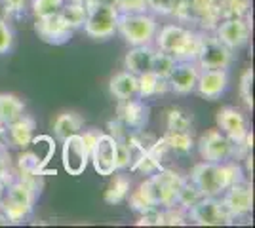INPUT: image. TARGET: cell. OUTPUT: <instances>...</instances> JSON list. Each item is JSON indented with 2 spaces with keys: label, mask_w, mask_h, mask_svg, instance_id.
<instances>
[{
  "label": "cell",
  "mask_w": 255,
  "mask_h": 228,
  "mask_svg": "<svg viewBox=\"0 0 255 228\" xmlns=\"http://www.w3.org/2000/svg\"><path fill=\"white\" fill-rule=\"evenodd\" d=\"M187 179H183L179 173L171 169H162L150 173L149 179H145L139 188L131 194V207L135 211H145L149 207H175L177 206V196L181 186L185 185Z\"/></svg>",
  "instance_id": "cell-1"
},
{
  "label": "cell",
  "mask_w": 255,
  "mask_h": 228,
  "mask_svg": "<svg viewBox=\"0 0 255 228\" xmlns=\"http://www.w3.org/2000/svg\"><path fill=\"white\" fill-rule=\"evenodd\" d=\"M244 179L238 163L200 162L192 167L191 181L200 196H221L229 186Z\"/></svg>",
  "instance_id": "cell-2"
},
{
  "label": "cell",
  "mask_w": 255,
  "mask_h": 228,
  "mask_svg": "<svg viewBox=\"0 0 255 228\" xmlns=\"http://www.w3.org/2000/svg\"><path fill=\"white\" fill-rule=\"evenodd\" d=\"M158 52L173 55L177 61H196L202 46V36L183 25H166L154 36Z\"/></svg>",
  "instance_id": "cell-3"
},
{
  "label": "cell",
  "mask_w": 255,
  "mask_h": 228,
  "mask_svg": "<svg viewBox=\"0 0 255 228\" xmlns=\"http://www.w3.org/2000/svg\"><path fill=\"white\" fill-rule=\"evenodd\" d=\"M117 33L129 46H150L158 33V23L154 15L147 11L141 13H118Z\"/></svg>",
  "instance_id": "cell-4"
},
{
  "label": "cell",
  "mask_w": 255,
  "mask_h": 228,
  "mask_svg": "<svg viewBox=\"0 0 255 228\" xmlns=\"http://www.w3.org/2000/svg\"><path fill=\"white\" fill-rule=\"evenodd\" d=\"M32 206H34V186L29 181H15L11 183L6 192H4V200H2V213L8 217L10 225L21 223L32 213Z\"/></svg>",
  "instance_id": "cell-5"
},
{
  "label": "cell",
  "mask_w": 255,
  "mask_h": 228,
  "mask_svg": "<svg viewBox=\"0 0 255 228\" xmlns=\"http://www.w3.org/2000/svg\"><path fill=\"white\" fill-rule=\"evenodd\" d=\"M118 10L105 2H94L88 6L84 19V31L94 40H109L117 34Z\"/></svg>",
  "instance_id": "cell-6"
},
{
  "label": "cell",
  "mask_w": 255,
  "mask_h": 228,
  "mask_svg": "<svg viewBox=\"0 0 255 228\" xmlns=\"http://www.w3.org/2000/svg\"><path fill=\"white\" fill-rule=\"evenodd\" d=\"M187 219L198 227H221L233 223V217L219 196H200L187 207Z\"/></svg>",
  "instance_id": "cell-7"
},
{
  "label": "cell",
  "mask_w": 255,
  "mask_h": 228,
  "mask_svg": "<svg viewBox=\"0 0 255 228\" xmlns=\"http://www.w3.org/2000/svg\"><path fill=\"white\" fill-rule=\"evenodd\" d=\"M90 162L96 173L111 177L117 171V137L111 133H97L96 141L90 147Z\"/></svg>",
  "instance_id": "cell-8"
},
{
  "label": "cell",
  "mask_w": 255,
  "mask_h": 228,
  "mask_svg": "<svg viewBox=\"0 0 255 228\" xmlns=\"http://www.w3.org/2000/svg\"><path fill=\"white\" fill-rule=\"evenodd\" d=\"M61 143H63V151H61L63 169L73 177L82 175L90 163V147L84 141L82 133H75Z\"/></svg>",
  "instance_id": "cell-9"
},
{
  "label": "cell",
  "mask_w": 255,
  "mask_h": 228,
  "mask_svg": "<svg viewBox=\"0 0 255 228\" xmlns=\"http://www.w3.org/2000/svg\"><path fill=\"white\" fill-rule=\"evenodd\" d=\"M234 149L236 145L219 130H208L198 139V151L204 162H227L229 158H233Z\"/></svg>",
  "instance_id": "cell-10"
},
{
  "label": "cell",
  "mask_w": 255,
  "mask_h": 228,
  "mask_svg": "<svg viewBox=\"0 0 255 228\" xmlns=\"http://www.w3.org/2000/svg\"><path fill=\"white\" fill-rule=\"evenodd\" d=\"M221 202L233 219L244 217L254 207V188L244 179H240L221 194Z\"/></svg>",
  "instance_id": "cell-11"
},
{
  "label": "cell",
  "mask_w": 255,
  "mask_h": 228,
  "mask_svg": "<svg viewBox=\"0 0 255 228\" xmlns=\"http://www.w3.org/2000/svg\"><path fill=\"white\" fill-rule=\"evenodd\" d=\"M34 31L38 33V36L42 38L44 42L53 44V46H61V44H67L73 36V29L67 25L63 17L57 13L53 15H46V17H36V23H34Z\"/></svg>",
  "instance_id": "cell-12"
},
{
  "label": "cell",
  "mask_w": 255,
  "mask_h": 228,
  "mask_svg": "<svg viewBox=\"0 0 255 228\" xmlns=\"http://www.w3.org/2000/svg\"><path fill=\"white\" fill-rule=\"evenodd\" d=\"M233 63V50L217 38H204L200 52L196 55V65L200 69H229Z\"/></svg>",
  "instance_id": "cell-13"
},
{
  "label": "cell",
  "mask_w": 255,
  "mask_h": 228,
  "mask_svg": "<svg viewBox=\"0 0 255 228\" xmlns=\"http://www.w3.org/2000/svg\"><path fill=\"white\" fill-rule=\"evenodd\" d=\"M200 67L196 61H177L173 71L168 76V89H171L177 95H189L196 89Z\"/></svg>",
  "instance_id": "cell-14"
},
{
  "label": "cell",
  "mask_w": 255,
  "mask_h": 228,
  "mask_svg": "<svg viewBox=\"0 0 255 228\" xmlns=\"http://www.w3.org/2000/svg\"><path fill=\"white\" fill-rule=\"evenodd\" d=\"M217 128L221 133H225L234 145H242L248 135V120L246 116L234 107H223L217 112Z\"/></svg>",
  "instance_id": "cell-15"
},
{
  "label": "cell",
  "mask_w": 255,
  "mask_h": 228,
  "mask_svg": "<svg viewBox=\"0 0 255 228\" xmlns=\"http://www.w3.org/2000/svg\"><path fill=\"white\" fill-rule=\"evenodd\" d=\"M229 87V71L227 69H200L196 91L208 101H215Z\"/></svg>",
  "instance_id": "cell-16"
},
{
  "label": "cell",
  "mask_w": 255,
  "mask_h": 228,
  "mask_svg": "<svg viewBox=\"0 0 255 228\" xmlns=\"http://www.w3.org/2000/svg\"><path fill=\"white\" fill-rule=\"evenodd\" d=\"M215 38L221 44H225L231 50H238L242 48L248 38H250V23L242 19V17H229L217 25L215 29Z\"/></svg>",
  "instance_id": "cell-17"
},
{
  "label": "cell",
  "mask_w": 255,
  "mask_h": 228,
  "mask_svg": "<svg viewBox=\"0 0 255 228\" xmlns=\"http://www.w3.org/2000/svg\"><path fill=\"white\" fill-rule=\"evenodd\" d=\"M149 105H145V99H128L122 101V107L118 109V116L122 126L128 130L141 131L149 124Z\"/></svg>",
  "instance_id": "cell-18"
},
{
  "label": "cell",
  "mask_w": 255,
  "mask_h": 228,
  "mask_svg": "<svg viewBox=\"0 0 255 228\" xmlns=\"http://www.w3.org/2000/svg\"><path fill=\"white\" fill-rule=\"evenodd\" d=\"M154 50L150 46H131V50L124 57V67L131 75L141 76L145 73H150L152 69V57H154Z\"/></svg>",
  "instance_id": "cell-19"
},
{
  "label": "cell",
  "mask_w": 255,
  "mask_h": 228,
  "mask_svg": "<svg viewBox=\"0 0 255 228\" xmlns=\"http://www.w3.org/2000/svg\"><path fill=\"white\" fill-rule=\"evenodd\" d=\"M109 91L120 103L128 101V99L137 97V76L131 75L129 71L117 73L111 78V82H109Z\"/></svg>",
  "instance_id": "cell-20"
},
{
  "label": "cell",
  "mask_w": 255,
  "mask_h": 228,
  "mask_svg": "<svg viewBox=\"0 0 255 228\" xmlns=\"http://www.w3.org/2000/svg\"><path fill=\"white\" fill-rule=\"evenodd\" d=\"M8 128V135L13 147L17 149H27L31 145L32 137H34V120L31 116L21 114L17 120H13Z\"/></svg>",
  "instance_id": "cell-21"
},
{
  "label": "cell",
  "mask_w": 255,
  "mask_h": 228,
  "mask_svg": "<svg viewBox=\"0 0 255 228\" xmlns=\"http://www.w3.org/2000/svg\"><path fill=\"white\" fill-rule=\"evenodd\" d=\"M82 126H84V120L80 118V114L67 110V112H61L57 118L53 120V133L59 141H63V139L75 135V133H80Z\"/></svg>",
  "instance_id": "cell-22"
},
{
  "label": "cell",
  "mask_w": 255,
  "mask_h": 228,
  "mask_svg": "<svg viewBox=\"0 0 255 228\" xmlns=\"http://www.w3.org/2000/svg\"><path fill=\"white\" fill-rule=\"evenodd\" d=\"M25 112V103L13 93H0V126H10Z\"/></svg>",
  "instance_id": "cell-23"
},
{
  "label": "cell",
  "mask_w": 255,
  "mask_h": 228,
  "mask_svg": "<svg viewBox=\"0 0 255 228\" xmlns=\"http://www.w3.org/2000/svg\"><path fill=\"white\" fill-rule=\"evenodd\" d=\"M168 89V82L164 78L156 76L152 71L145 75L137 76V97L139 99H150L154 95H160Z\"/></svg>",
  "instance_id": "cell-24"
},
{
  "label": "cell",
  "mask_w": 255,
  "mask_h": 228,
  "mask_svg": "<svg viewBox=\"0 0 255 228\" xmlns=\"http://www.w3.org/2000/svg\"><path fill=\"white\" fill-rule=\"evenodd\" d=\"M164 141L168 151H173L177 154H189L194 147L191 131H168L164 135Z\"/></svg>",
  "instance_id": "cell-25"
},
{
  "label": "cell",
  "mask_w": 255,
  "mask_h": 228,
  "mask_svg": "<svg viewBox=\"0 0 255 228\" xmlns=\"http://www.w3.org/2000/svg\"><path fill=\"white\" fill-rule=\"evenodd\" d=\"M29 147L34 149L31 154L34 156V160L38 162L40 169H44V165L50 162V158H52L53 152H55V145H53V141L48 137V135H40V137H32V141Z\"/></svg>",
  "instance_id": "cell-26"
},
{
  "label": "cell",
  "mask_w": 255,
  "mask_h": 228,
  "mask_svg": "<svg viewBox=\"0 0 255 228\" xmlns=\"http://www.w3.org/2000/svg\"><path fill=\"white\" fill-rule=\"evenodd\" d=\"M86 8L84 4H80V2H71V4H63V8L59 10V15L63 17L67 25L76 31L78 27H82L84 25V19H86Z\"/></svg>",
  "instance_id": "cell-27"
},
{
  "label": "cell",
  "mask_w": 255,
  "mask_h": 228,
  "mask_svg": "<svg viewBox=\"0 0 255 228\" xmlns=\"http://www.w3.org/2000/svg\"><path fill=\"white\" fill-rule=\"evenodd\" d=\"M128 194H129V179L126 175H117L115 181L107 188L105 202L107 204H120Z\"/></svg>",
  "instance_id": "cell-28"
},
{
  "label": "cell",
  "mask_w": 255,
  "mask_h": 228,
  "mask_svg": "<svg viewBox=\"0 0 255 228\" xmlns=\"http://www.w3.org/2000/svg\"><path fill=\"white\" fill-rule=\"evenodd\" d=\"M177 63V59L170 54H164V52H156L154 57H152V73L160 78H164V80H168V76L170 73L173 71V67Z\"/></svg>",
  "instance_id": "cell-29"
},
{
  "label": "cell",
  "mask_w": 255,
  "mask_h": 228,
  "mask_svg": "<svg viewBox=\"0 0 255 228\" xmlns=\"http://www.w3.org/2000/svg\"><path fill=\"white\" fill-rule=\"evenodd\" d=\"M65 0H32L31 10L34 17H46V15H53L63 8Z\"/></svg>",
  "instance_id": "cell-30"
},
{
  "label": "cell",
  "mask_w": 255,
  "mask_h": 228,
  "mask_svg": "<svg viewBox=\"0 0 255 228\" xmlns=\"http://www.w3.org/2000/svg\"><path fill=\"white\" fill-rule=\"evenodd\" d=\"M183 0H147V8L156 15H173L181 10Z\"/></svg>",
  "instance_id": "cell-31"
},
{
  "label": "cell",
  "mask_w": 255,
  "mask_h": 228,
  "mask_svg": "<svg viewBox=\"0 0 255 228\" xmlns=\"http://www.w3.org/2000/svg\"><path fill=\"white\" fill-rule=\"evenodd\" d=\"M166 126H168V131H191V128H192L191 118H189L185 112H181V110H177V109L170 110Z\"/></svg>",
  "instance_id": "cell-32"
},
{
  "label": "cell",
  "mask_w": 255,
  "mask_h": 228,
  "mask_svg": "<svg viewBox=\"0 0 255 228\" xmlns=\"http://www.w3.org/2000/svg\"><path fill=\"white\" fill-rule=\"evenodd\" d=\"M252 84H254V71L248 69L240 78V97L246 103V107L252 110L254 109V97H252Z\"/></svg>",
  "instance_id": "cell-33"
},
{
  "label": "cell",
  "mask_w": 255,
  "mask_h": 228,
  "mask_svg": "<svg viewBox=\"0 0 255 228\" xmlns=\"http://www.w3.org/2000/svg\"><path fill=\"white\" fill-rule=\"evenodd\" d=\"M139 227H160L164 225V211L160 207H149L145 211H141V217L137 221Z\"/></svg>",
  "instance_id": "cell-34"
},
{
  "label": "cell",
  "mask_w": 255,
  "mask_h": 228,
  "mask_svg": "<svg viewBox=\"0 0 255 228\" xmlns=\"http://www.w3.org/2000/svg\"><path fill=\"white\" fill-rule=\"evenodd\" d=\"M118 13H141L147 11V0H117Z\"/></svg>",
  "instance_id": "cell-35"
},
{
  "label": "cell",
  "mask_w": 255,
  "mask_h": 228,
  "mask_svg": "<svg viewBox=\"0 0 255 228\" xmlns=\"http://www.w3.org/2000/svg\"><path fill=\"white\" fill-rule=\"evenodd\" d=\"M11 48H13V33L10 25L0 19V55L8 54Z\"/></svg>",
  "instance_id": "cell-36"
},
{
  "label": "cell",
  "mask_w": 255,
  "mask_h": 228,
  "mask_svg": "<svg viewBox=\"0 0 255 228\" xmlns=\"http://www.w3.org/2000/svg\"><path fill=\"white\" fill-rule=\"evenodd\" d=\"M4 6H6V13H19L23 11L25 0H4Z\"/></svg>",
  "instance_id": "cell-37"
},
{
  "label": "cell",
  "mask_w": 255,
  "mask_h": 228,
  "mask_svg": "<svg viewBox=\"0 0 255 228\" xmlns=\"http://www.w3.org/2000/svg\"><path fill=\"white\" fill-rule=\"evenodd\" d=\"M8 225H10L8 217H6V215H4L2 211H0V227H8Z\"/></svg>",
  "instance_id": "cell-38"
},
{
  "label": "cell",
  "mask_w": 255,
  "mask_h": 228,
  "mask_svg": "<svg viewBox=\"0 0 255 228\" xmlns=\"http://www.w3.org/2000/svg\"><path fill=\"white\" fill-rule=\"evenodd\" d=\"M4 192H6V185L0 181V204H2V200H4Z\"/></svg>",
  "instance_id": "cell-39"
}]
</instances>
